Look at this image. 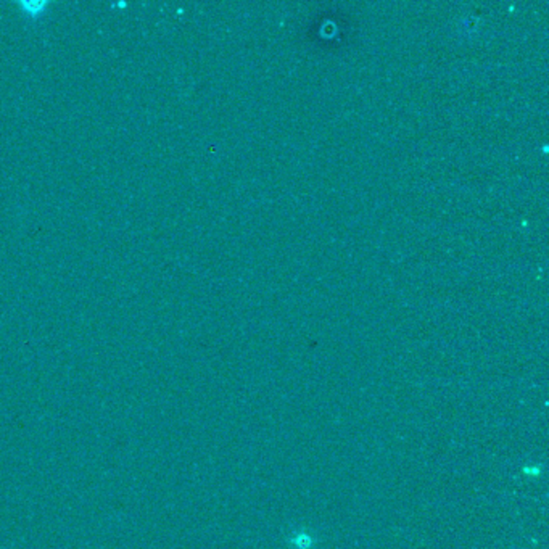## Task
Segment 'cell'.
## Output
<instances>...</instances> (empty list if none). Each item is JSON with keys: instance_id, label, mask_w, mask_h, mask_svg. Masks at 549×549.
<instances>
[{"instance_id": "6da1fadb", "label": "cell", "mask_w": 549, "mask_h": 549, "mask_svg": "<svg viewBox=\"0 0 549 549\" xmlns=\"http://www.w3.org/2000/svg\"><path fill=\"white\" fill-rule=\"evenodd\" d=\"M287 543L292 549H316L317 538L306 529H298L287 536Z\"/></svg>"}]
</instances>
